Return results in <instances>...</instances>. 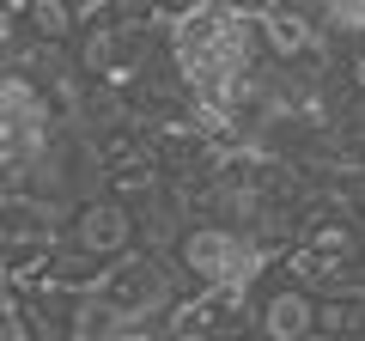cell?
<instances>
[{
  "label": "cell",
  "mask_w": 365,
  "mask_h": 341,
  "mask_svg": "<svg viewBox=\"0 0 365 341\" xmlns=\"http://www.w3.org/2000/svg\"><path fill=\"white\" fill-rule=\"evenodd\" d=\"M170 256H177V275L201 292H256V280L274 268V244L232 232V225H213V220L182 225Z\"/></svg>",
  "instance_id": "cell-1"
},
{
  "label": "cell",
  "mask_w": 365,
  "mask_h": 341,
  "mask_svg": "<svg viewBox=\"0 0 365 341\" xmlns=\"http://www.w3.org/2000/svg\"><path fill=\"white\" fill-rule=\"evenodd\" d=\"M177 305V287H170V268L146 250L122 256L98 287H91V311L104 317V323H153L158 311Z\"/></svg>",
  "instance_id": "cell-2"
},
{
  "label": "cell",
  "mask_w": 365,
  "mask_h": 341,
  "mask_svg": "<svg viewBox=\"0 0 365 341\" xmlns=\"http://www.w3.org/2000/svg\"><path fill=\"white\" fill-rule=\"evenodd\" d=\"M311 329H317V292L299 280L244 299V341H311Z\"/></svg>",
  "instance_id": "cell-3"
},
{
  "label": "cell",
  "mask_w": 365,
  "mask_h": 341,
  "mask_svg": "<svg viewBox=\"0 0 365 341\" xmlns=\"http://www.w3.org/2000/svg\"><path fill=\"white\" fill-rule=\"evenodd\" d=\"M256 43L280 67H304L317 55V25L304 6H268V13H256Z\"/></svg>",
  "instance_id": "cell-4"
},
{
  "label": "cell",
  "mask_w": 365,
  "mask_h": 341,
  "mask_svg": "<svg viewBox=\"0 0 365 341\" xmlns=\"http://www.w3.org/2000/svg\"><path fill=\"white\" fill-rule=\"evenodd\" d=\"M25 31V49H43V55H61L67 43L79 37V6L73 0H6Z\"/></svg>",
  "instance_id": "cell-5"
},
{
  "label": "cell",
  "mask_w": 365,
  "mask_h": 341,
  "mask_svg": "<svg viewBox=\"0 0 365 341\" xmlns=\"http://www.w3.org/2000/svg\"><path fill=\"white\" fill-rule=\"evenodd\" d=\"M299 244H304V250H323V256H341V263H353L359 238H353V225H347V220H311Z\"/></svg>",
  "instance_id": "cell-6"
},
{
  "label": "cell",
  "mask_w": 365,
  "mask_h": 341,
  "mask_svg": "<svg viewBox=\"0 0 365 341\" xmlns=\"http://www.w3.org/2000/svg\"><path fill=\"white\" fill-rule=\"evenodd\" d=\"M323 25L335 37H365V0H323Z\"/></svg>",
  "instance_id": "cell-7"
},
{
  "label": "cell",
  "mask_w": 365,
  "mask_h": 341,
  "mask_svg": "<svg viewBox=\"0 0 365 341\" xmlns=\"http://www.w3.org/2000/svg\"><path fill=\"white\" fill-rule=\"evenodd\" d=\"M353 86H359V98H365V49H359V61H353Z\"/></svg>",
  "instance_id": "cell-8"
}]
</instances>
